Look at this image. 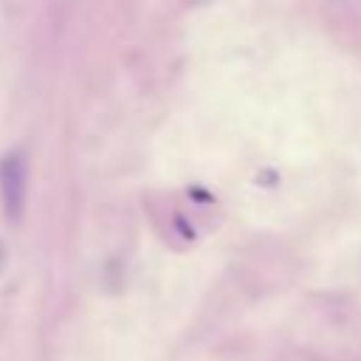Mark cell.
<instances>
[{
  "instance_id": "1",
  "label": "cell",
  "mask_w": 361,
  "mask_h": 361,
  "mask_svg": "<svg viewBox=\"0 0 361 361\" xmlns=\"http://www.w3.org/2000/svg\"><path fill=\"white\" fill-rule=\"evenodd\" d=\"M28 197V161L23 149H8L0 158V203L11 223L23 220Z\"/></svg>"
}]
</instances>
